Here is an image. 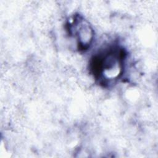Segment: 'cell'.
<instances>
[{
	"label": "cell",
	"instance_id": "obj_1",
	"mask_svg": "<svg viewBox=\"0 0 158 158\" xmlns=\"http://www.w3.org/2000/svg\"><path fill=\"white\" fill-rule=\"evenodd\" d=\"M126 56L125 51L118 46H109L100 51L91 60L94 78L106 85L115 82L123 73Z\"/></svg>",
	"mask_w": 158,
	"mask_h": 158
},
{
	"label": "cell",
	"instance_id": "obj_2",
	"mask_svg": "<svg viewBox=\"0 0 158 158\" xmlns=\"http://www.w3.org/2000/svg\"><path fill=\"white\" fill-rule=\"evenodd\" d=\"M69 25V35L75 38L78 49L85 51L89 48L94 35L89 23L80 15H77Z\"/></svg>",
	"mask_w": 158,
	"mask_h": 158
}]
</instances>
